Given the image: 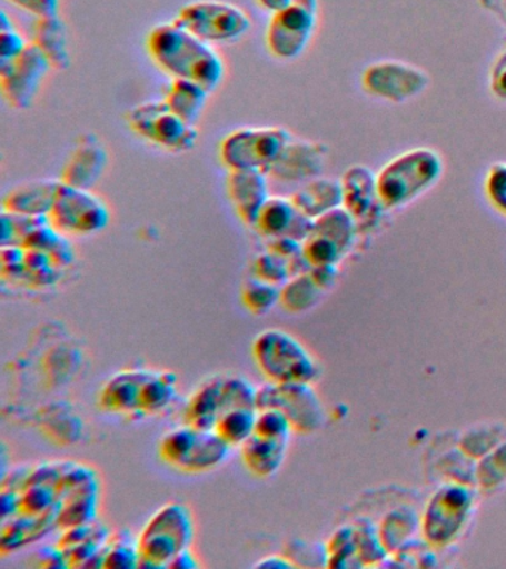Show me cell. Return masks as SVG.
Here are the masks:
<instances>
[{
	"mask_svg": "<svg viewBox=\"0 0 506 569\" xmlns=\"http://www.w3.org/2000/svg\"><path fill=\"white\" fill-rule=\"evenodd\" d=\"M310 278L319 288L326 289L331 287L336 278V264L314 266L309 271Z\"/></svg>",
	"mask_w": 506,
	"mask_h": 569,
	"instance_id": "cell-49",
	"label": "cell"
},
{
	"mask_svg": "<svg viewBox=\"0 0 506 569\" xmlns=\"http://www.w3.org/2000/svg\"><path fill=\"white\" fill-rule=\"evenodd\" d=\"M291 200L300 212L315 220L331 209L344 207V187L341 181L317 177L297 190Z\"/></svg>",
	"mask_w": 506,
	"mask_h": 569,
	"instance_id": "cell-21",
	"label": "cell"
},
{
	"mask_svg": "<svg viewBox=\"0 0 506 569\" xmlns=\"http://www.w3.org/2000/svg\"><path fill=\"white\" fill-rule=\"evenodd\" d=\"M177 393V376L171 371H152L140 395L141 416H152L170 407Z\"/></svg>",
	"mask_w": 506,
	"mask_h": 569,
	"instance_id": "cell-27",
	"label": "cell"
},
{
	"mask_svg": "<svg viewBox=\"0 0 506 569\" xmlns=\"http://www.w3.org/2000/svg\"><path fill=\"white\" fill-rule=\"evenodd\" d=\"M225 412L234 408L257 409V387L241 376L224 377Z\"/></svg>",
	"mask_w": 506,
	"mask_h": 569,
	"instance_id": "cell-37",
	"label": "cell"
},
{
	"mask_svg": "<svg viewBox=\"0 0 506 569\" xmlns=\"http://www.w3.org/2000/svg\"><path fill=\"white\" fill-rule=\"evenodd\" d=\"M484 190L492 207L506 216V163H495L488 169Z\"/></svg>",
	"mask_w": 506,
	"mask_h": 569,
	"instance_id": "cell-41",
	"label": "cell"
},
{
	"mask_svg": "<svg viewBox=\"0 0 506 569\" xmlns=\"http://www.w3.org/2000/svg\"><path fill=\"white\" fill-rule=\"evenodd\" d=\"M21 511L20 491L16 489H2V520L12 518Z\"/></svg>",
	"mask_w": 506,
	"mask_h": 569,
	"instance_id": "cell-47",
	"label": "cell"
},
{
	"mask_svg": "<svg viewBox=\"0 0 506 569\" xmlns=\"http://www.w3.org/2000/svg\"><path fill=\"white\" fill-rule=\"evenodd\" d=\"M29 47L20 31L16 27L0 30V61H10L21 56Z\"/></svg>",
	"mask_w": 506,
	"mask_h": 569,
	"instance_id": "cell-43",
	"label": "cell"
},
{
	"mask_svg": "<svg viewBox=\"0 0 506 569\" xmlns=\"http://www.w3.org/2000/svg\"><path fill=\"white\" fill-rule=\"evenodd\" d=\"M153 369H123L110 377L100 391L99 405L105 411L136 416L140 413V395Z\"/></svg>",
	"mask_w": 506,
	"mask_h": 569,
	"instance_id": "cell-16",
	"label": "cell"
},
{
	"mask_svg": "<svg viewBox=\"0 0 506 569\" xmlns=\"http://www.w3.org/2000/svg\"><path fill=\"white\" fill-rule=\"evenodd\" d=\"M51 69L41 49L30 42L14 60L0 61V89L3 97L16 109H28Z\"/></svg>",
	"mask_w": 506,
	"mask_h": 569,
	"instance_id": "cell-11",
	"label": "cell"
},
{
	"mask_svg": "<svg viewBox=\"0 0 506 569\" xmlns=\"http://www.w3.org/2000/svg\"><path fill=\"white\" fill-rule=\"evenodd\" d=\"M50 256L52 260H54L56 264L60 267V269H65V267H68L73 262L72 243H70L68 238L63 236V239H61L60 242L56 244V248L52 249Z\"/></svg>",
	"mask_w": 506,
	"mask_h": 569,
	"instance_id": "cell-48",
	"label": "cell"
},
{
	"mask_svg": "<svg viewBox=\"0 0 506 569\" xmlns=\"http://www.w3.org/2000/svg\"><path fill=\"white\" fill-rule=\"evenodd\" d=\"M304 253L310 264H336L344 256V251L333 240L321 234L312 233L304 242Z\"/></svg>",
	"mask_w": 506,
	"mask_h": 569,
	"instance_id": "cell-40",
	"label": "cell"
},
{
	"mask_svg": "<svg viewBox=\"0 0 506 569\" xmlns=\"http://www.w3.org/2000/svg\"><path fill=\"white\" fill-rule=\"evenodd\" d=\"M268 249L278 253V256L286 258V260H290V258L304 252V242L291 238V236L282 234L277 236V238L269 239Z\"/></svg>",
	"mask_w": 506,
	"mask_h": 569,
	"instance_id": "cell-46",
	"label": "cell"
},
{
	"mask_svg": "<svg viewBox=\"0 0 506 569\" xmlns=\"http://www.w3.org/2000/svg\"><path fill=\"white\" fill-rule=\"evenodd\" d=\"M60 180L26 182L11 189L3 198V211L19 216H50Z\"/></svg>",
	"mask_w": 506,
	"mask_h": 569,
	"instance_id": "cell-18",
	"label": "cell"
},
{
	"mask_svg": "<svg viewBox=\"0 0 506 569\" xmlns=\"http://www.w3.org/2000/svg\"><path fill=\"white\" fill-rule=\"evenodd\" d=\"M198 429L197 427L188 425L176 427L168 431L159 443V456L162 460L176 469L181 470L186 460L192 451L195 440H197Z\"/></svg>",
	"mask_w": 506,
	"mask_h": 569,
	"instance_id": "cell-31",
	"label": "cell"
},
{
	"mask_svg": "<svg viewBox=\"0 0 506 569\" xmlns=\"http://www.w3.org/2000/svg\"><path fill=\"white\" fill-rule=\"evenodd\" d=\"M199 567H201V563L198 562L197 556L190 550V547L189 549L181 550L168 565V568L176 569H197Z\"/></svg>",
	"mask_w": 506,
	"mask_h": 569,
	"instance_id": "cell-51",
	"label": "cell"
},
{
	"mask_svg": "<svg viewBox=\"0 0 506 569\" xmlns=\"http://www.w3.org/2000/svg\"><path fill=\"white\" fill-rule=\"evenodd\" d=\"M443 159L437 151L417 147L404 151L377 173V193L384 207L399 208L433 189L443 176Z\"/></svg>",
	"mask_w": 506,
	"mask_h": 569,
	"instance_id": "cell-2",
	"label": "cell"
},
{
	"mask_svg": "<svg viewBox=\"0 0 506 569\" xmlns=\"http://www.w3.org/2000/svg\"><path fill=\"white\" fill-rule=\"evenodd\" d=\"M257 409L234 408L221 413L216 425V431L232 445H241L250 439L256 431Z\"/></svg>",
	"mask_w": 506,
	"mask_h": 569,
	"instance_id": "cell-30",
	"label": "cell"
},
{
	"mask_svg": "<svg viewBox=\"0 0 506 569\" xmlns=\"http://www.w3.org/2000/svg\"><path fill=\"white\" fill-rule=\"evenodd\" d=\"M275 408L291 421L292 429L309 433L323 422V408L309 382H274L257 387V409Z\"/></svg>",
	"mask_w": 506,
	"mask_h": 569,
	"instance_id": "cell-10",
	"label": "cell"
},
{
	"mask_svg": "<svg viewBox=\"0 0 506 569\" xmlns=\"http://www.w3.org/2000/svg\"><path fill=\"white\" fill-rule=\"evenodd\" d=\"M139 538L132 540L130 532H118L109 538L103 568H139Z\"/></svg>",
	"mask_w": 506,
	"mask_h": 569,
	"instance_id": "cell-35",
	"label": "cell"
},
{
	"mask_svg": "<svg viewBox=\"0 0 506 569\" xmlns=\"http://www.w3.org/2000/svg\"><path fill=\"white\" fill-rule=\"evenodd\" d=\"M296 563L286 555H269L260 559L259 562L255 563V568H274V569H286L295 568Z\"/></svg>",
	"mask_w": 506,
	"mask_h": 569,
	"instance_id": "cell-50",
	"label": "cell"
},
{
	"mask_svg": "<svg viewBox=\"0 0 506 569\" xmlns=\"http://www.w3.org/2000/svg\"><path fill=\"white\" fill-rule=\"evenodd\" d=\"M61 270L52 260L50 252L39 249H26L24 279L34 287H48L59 282Z\"/></svg>",
	"mask_w": 506,
	"mask_h": 569,
	"instance_id": "cell-36",
	"label": "cell"
},
{
	"mask_svg": "<svg viewBox=\"0 0 506 569\" xmlns=\"http://www.w3.org/2000/svg\"><path fill=\"white\" fill-rule=\"evenodd\" d=\"M224 377L210 378L190 396L186 407V422L199 430H216L217 421L225 412Z\"/></svg>",
	"mask_w": 506,
	"mask_h": 569,
	"instance_id": "cell-20",
	"label": "cell"
},
{
	"mask_svg": "<svg viewBox=\"0 0 506 569\" xmlns=\"http://www.w3.org/2000/svg\"><path fill=\"white\" fill-rule=\"evenodd\" d=\"M297 213H299V209L296 208L291 198L270 196L261 208L255 227L265 238H277V236L287 234L290 231Z\"/></svg>",
	"mask_w": 506,
	"mask_h": 569,
	"instance_id": "cell-26",
	"label": "cell"
},
{
	"mask_svg": "<svg viewBox=\"0 0 506 569\" xmlns=\"http://www.w3.org/2000/svg\"><path fill=\"white\" fill-rule=\"evenodd\" d=\"M268 173L260 171H229L226 191L242 222L255 227L269 196Z\"/></svg>",
	"mask_w": 506,
	"mask_h": 569,
	"instance_id": "cell-15",
	"label": "cell"
},
{
	"mask_svg": "<svg viewBox=\"0 0 506 569\" xmlns=\"http://www.w3.org/2000/svg\"><path fill=\"white\" fill-rule=\"evenodd\" d=\"M128 123L143 140L177 153L192 150L198 141L197 127L181 119L163 100L136 106L128 114Z\"/></svg>",
	"mask_w": 506,
	"mask_h": 569,
	"instance_id": "cell-7",
	"label": "cell"
},
{
	"mask_svg": "<svg viewBox=\"0 0 506 569\" xmlns=\"http://www.w3.org/2000/svg\"><path fill=\"white\" fill-rule=\"evenodd\" d=\"M207 88L189 79H172L163 101L175 113L190 124H197L208 100Z\"/></svg>",
	"mask_w": 506,
	"mask_h": 569,
	"instance_id": "cell-24",
	"label": "cell"
},
{
	"mask_svg": "<svg viewBox=\"0 0 506 569\" xmlns=\"http://www.w3.org/2000/svg\"><path fill=\"white\" fill-rule=\"evenodd\" d=\"M357 220L345 207L331 209L324 216L315 218L314 233L333 240L344 251L353 244Z\"/></svg>",
	"mask_w": 506,
	"mask_h": 569,
	"instance_id": "cell-29",
	"label": "cell"
},
{
	"mask_svg": "<svg viewBox=\"0 0 506 569\" xmlns=\"http://www.w3.org/2000/svg\"><path fill=\"white\" fill-rule=\"evenodd\" d=\"M3 278L24 279L26 248L21 244H3L0 251Z\"/></svg>",
	"mask_w": 506,
	"mask_h": 569,
	"instance_id": "cell-42",
	"label": "cell"
},
{
	"mask_svg": "<svg viewBox=\"0 0 506 569\" xmlns=\"http://www.w3.org/2000/svg\"><path fill=\"white\" fill-rule=\"evenodd\" d=\"M291 2L292 0H257V3H259L261 8L270 12L278 11V9L287 7V4Z\"/></svg>",
	"mask_w": 506,
	"mask_h": 569,
	"instance_id": "cell-53",
	"label": "cell"
},
{
	"mask_svg": "<svg viewBox=\"0 0 506 569\" xmlns=\"http://www.w3.org/2000/svg\"><path fill=\"white\" fill-rule=\"evenodd\" d=\"M20 496V513L46 515L60 509V496L56 485L29 482L21 489Z\"/></svg>",
	"mask_w": 506,
	"mask_h": 569,
	"instance_id": "cell-33",
	"label": "cell"
},
{
	"mask_svg": "<svg viewBox=\"0 0 506 569\" xmlns=\"http://www.w3.org/2000/svg\"><path fill=\"white\" fill-rule=\"evenodd\" d=\"M50 220L65 234H96L110 222V211L105 200L92 193L60 181Z\"/></svg>",
	"mask_w": 506,
	"mask_h": 569,
	"instance_id": "cell-9",
	"label": "cell"
},
{
	"mask_svg": "<svg viewBox=\"0 0 506 569\" xmlns=\"http://www.w3.org/2000/svg\"><path fill=\"white\" fill-rule=\"evenodd\" d=\"M109 154L99 138L87 133L66 160L60 181L65 184L92 189L108 168Z\"/></svg>",
	"mask_w": 506,
	"mask_h": 569,
	"instance_id": "cell-14",
	"label": "cell"
},
{
	"mask_svg": "<svg viewBox=\"0 0 506 569\" xmlns=\"http://www.w3.org/2000/svg\"><path fill=\"white\" fill-rule=\"evenodd\" d=\"M24 11L33 13L34 17L59 16L60 0H10Z\"/></svg>",
	"mask_w": 506,
	"mask_h": 569,
	"instance_id": "cell-45",
	"label": "cell"
},
{
	"mask_svg": "<svg viewBox=\"0 0 506 569\" xmlns=\"http://www.w3.org/2000/svg\"><path fill=\"white\" fill-rule=\"evenodd\" d=\"M59 510L46 515L19 513L2 520V551H14L30 542L39 540L57 527Z\"/></svg>",
	"mask_w": 506,
	"mask_h": 569,
	"instance_id": "cell-23",
	"label": "cell"
},
{
	"mask_svg": "<svg viewBox=\"0 0 506 569\" xmlns=\"http://www.w3.org/2000/svg\"><path fill=\"white\" fill-rule=\"evenodd\" d=\"M32 43L41 49L52 69L68 70L72 64L68 29L59 16L37 18L32 27Z\"/></svg>",
	"mask_w": 506,
	"mask_h": 569,
	"instance_id": "cell-19",
	"label": "cell"
},
{
	"mask_svg": "<svg viewBox=\"0 0 506 569\" xmlns=\"http://www.w3.org/2000/svg\"><path fill=\"white\" fill-rule=\"evenodd\" d=\"M176 21L207 43H228L251 29V18L237 4L221 0H198L185 4Z\"/></svg>",
	"mask_w": 506,
	"mask_h": 569,
	"instance_id": "cell-6",
	"label": "cell"
},
{
	"mask_svg": "<svg viewBox=\"0 0 506 569\" xmlns=\"http://www.w3.org/2000/svg\"><path fill=\"white\" fill-rule=\"evenodd\" d=\"M318 0H292L287 7L272 12L266 44L279 60H295L308 48L317 29Z\"/></svg>",
	"mask_w": 506,
	"mask_h": 569,
	"instance_id": "cell-8",
	"label": "cell"
},
{
	"mask_svg": "<svg viewBox=\"0 0 506 569\" xmlns=\"http://www.w3.org/2000/svg\"><path fill=\"white\" fill-rule=\"evenodd\" d=\"M146 47L155 64L172 79L195 80L210 92L224 80L225 64L216 49L176 20L155 26Z\"/></svg>",
	"mask_w": 506,
	"mask_h": 569,
	"instance_id": "cell-1",
	"label": "cell"
},
{
	"mask_svg": "<svg viewBox=\"0 0 506 569\" xmlns=\"http://www.w3.org/2000/svg\"><path fill=\"white\" fill-rule=\"evenodd\" d=\"M288 440L269 439L252 435L241 445L244 465L259 478H270L281 469L286 460Z\"/></svg>",
	"mask_w": 506,
	"mask_h": 569,
	"instance_id": "cell-22",
	"label": "cell"
},
{
	"mask_svg": "<svg viewBox=\"0 0 506 569\" xmlns=\"http://www.w3.org/2000/svg\"><path fill=\"white\" fill-rule=\"evenodd\" d=\"M292 429L291 421L279 409L264 408L257 409L256 435L269 439H290Z\"/></svg>",
	"mask_w": 506,
	"mask_h": 569,
	"instance_id": "cell-39",
	"label": "cell"
},
{
	"mask_svg": "<svg viewBox=\"0 0 506 569\" xmlns=\"http://www.w3.org/2000/svg\"><path fill=\"white\" fill-rule=\"evenodd\" d=\"M99 506V489L72 493L60 501L57 527L68 529L77 525L95 522Z\"/></svg>",
	"mask_w": 506,
	"mask_h": 569,
	"instance_id": "cell-28",
	"label": "cell"
},
{
	"mask_svg": "<svg viewBox=\"0 0 506 569\" xmlns=\"http://www.w3.org/2000/svg\"><path fill=\"white\" fill-rule=\"evenodd\" d=\"M290 140V132L284 128L237 129L221 141L220 159L229 171L268 173Z\"/></svg>",
	"mask_w": 506,
	"mask_h": 569,
	"instance_id": "cell-5",
	"label": "cell"
},
{
	"mask_svg": "<svg viewBox=\"0 0 506 569\" xmlns=\"http://www.w3.org/2000/svg\"><path fill=\"white\" fill-rule=\"evenodd\" d=\"M323 289L314 282L310 274H300L290 278L281 287V302L288 311H305L310 309L321 297Z\"/></svg>",
	"mask_w": 506,
	"mask_h": 569,
	"instance_id": "cell-32",
	"label": "cell"
},
{
	"mask_svg": "<svg viewBox=\"0 0 506 569\" xmlns=\"http://www.w3.org/2000/svg\"><path fill=\"white\" fill-rule=\"evenodd\" d=\"M484 7L495 13L506 26V0H482Z\"/></svg>",
	"mask_w": 506,
	"mask_h": 569,
	"instance_id": "cell-52",
	"label": "cell"
},
{
	"mask_svg": "<svg viewBox=\"0 0 506 569\" xmlns=\"http://www.w3.org/2000/svg\"><path fill=\"white\" fill-rule=\"evenodd\" d=\"M490 88L492 92L497 98L506 101V47L504 51L496 57L493 62L490 71Z\"/></svg>",
	"mask_w": 506,
	"mask_h": 569,
	"instance_id": "cell-44",
	"label": "cell"
},
{
	"mask_svg": "<svg viewBox=\"0 0 506 569\" xmlns=\"http://www.w3.org/2000/svg\"><path fill=\"white\" fill-rule=\"evenodd\" d=\"M252 276L266 280V282L278 284V287H282L291 278L288 260L270 251V249H266L255 258Z\"/></svg>",
	"mask_w": 506,
	"mask_h": 569,
	"instance_id": "cell-38",
	"label": "cell"
},
{
	"mask_svg": "<svg viewBox=\"0 0 506 569\" xmlns=\"http://www.w3.org/2000/svg\"><path fill=\"white\" fill-rule=\"evenodd\" d=\"M344 187V207L353 213L355 220H366L373 209L381 203L377 193V176L367 167L349 168L341 178Z\"/></svg>",
	"mask_w": 506,
	"mask_h": 569,
	"instance_id": "cell-17",
	"label": "cell"
},
{
	"mask_svg": "<svg viewBox=\"0 0 506 569\" xmlns=\"http://www.w3.org/2000/svg\"><path fill=\"white\" fill-rule=\"evenodd\" d=\"M194 541V518L189 507L168 502L146 523L139 537V568H168Z\"/></svg>",
	"mask_w": 506,
	"mask_h": 569,
	"instance_id": "cell-3",
	"label": "cell"
},
{
	"mask_svg": "<svg viewBox=\"0 0 506 569\" xmlns=\"http://www.w3.org/2000/svg\"><path fill=\"white\" fill-rule=\"evenodd\" d=\"M361 82L363 88L373 97L404 102L420 96L428 88L429 76L408 62L385 60L368 66Z\"/></svg>",
	"mask_w": 506,
	"mask_h": 569,
	"instance_id": "cell-12",
	"label": "cell"
},
{
	"mask_svg": "<svg viewBox=\"0 0 506 569\" xmlns=\"http://www.w3.org/2000/svg\"><path fill=\"white\" fill-rule=\"evenodd\" d=\"M232 445L226 442L216 430H199L192 451L181 471L186 473H204L219 467L228 460Z\"/></svg>",
	"mask_w": 506,
	"mask_h": 569,
	"instance_id": "cell-25",
	"label": "cell"
},
{
	"mask_svg": "<svg viewBox=\"0 0 506 569\" xmlns=\"http://www.w3.org/2000/svg\"><path fill=\"white\" fill-rule=\"evenodd\" d=\"M241 298L244 306L251 313L265 315L278 305L279 298H281V287L252 276L251 279L244 282Z\"/></svg>",
	"mask_w": 506,
	"mask_h": 569,
	"instance_id": "cell-34",
	"label": "cell"
},
{
	"mask_svg": "<svg viewBox=\"0 0 506 569\" xmlns=\"http://www.w3.org/2000/svg\"><path fill=\"white\" fill-rule=\"evenodd\" d=\"M257 367L269 381L310 382L317 377V363L304 345L282 329L261 331L252 341Z\"/></svg>",
	"mask_w": 506,
	"mask_h": 569,
	"instance_id": "cell-4",
	"label": "cell"
},
{
	"mask_svg": "<svg viewBox=\"0 0 506 569\" xmlns=\"http://www.w3.org/2000/svg\"><path fill=\"white\" fill-rule=\"evenodd\" d=\"M327 149L319 142L290 140L268 176L281 182L314 180L324 168Z\"/></svg>",
	"mask_w": 506,
	"mask_h": 569,
	"instance_id": "cell-13",
	"label": "cell"
}]
</instances>
